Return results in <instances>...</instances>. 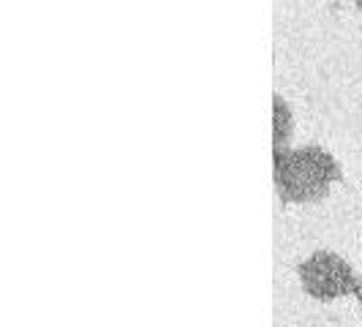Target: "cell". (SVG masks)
<instances>
[{
  "label": "cell",
  "instance_id": "4",
  "mask_svg": "<svg viewBox=\"0 0 362 327\" xmlns=\"http://www.w3.org/2000/svg\"><path fill=\"white\" fill-rule=\"evenodd\" d=\"M354 294H357V300H360V306H362V278H360V284H357V289H354Z\"/></svg>",
  "mask_w": 362,
  "mask_h": 327
},
{
  "label": "cell",
  "instance_id": "3",
  "mask_svg": "<svg viewBox=\"0 0 362 327\" xmlns=\"http://www.w3.org/2000/svg\"><path fill=\"white\" fill-rule=\"evenodd\" d=\"M291 109L281 96H272V145L275 150H286L291 137Z\"/></svg>",
  "mask_w": 362,
  "mask_h": 327
},
{
  "label": "cell",
  "instance_id": "2",
  "mask_svg": "<svg viewBox=\"0 0 362 327\" xmlns=\"http://www.w3.org/2000/svg\"><path fill=\"white\" fill-rule=\"evenodd\" d=\"M300 281L310 297L316 300H335L349 292L357 289L360 278L354 268L346 262L344 256L335 251H316L300 265Z\"/></svg>",
  "mask_w": 362,
  "mask_h": 327
},
{
  "label": "cell",
  "instance_id": "1",
  "mask_svg": "<svg viewBox=\"0 0 362 327\" xmlns=\"http://www.w3.org/2000/svg\"><path fill=\"white\" fill-rule=\"evenodd\" d=\"M338 178H341V166L322 147L310 145L297 150H275V185L281 200H322Z\"/></svg>",
  "mask_w": 362,
  "mask_h": 327
},
{
  "label": "cell",
  "instance_id": "5",
  "mask_svg": "<svg viewBox=\"0 0 362 327\" xmlns=\"http://www.w3.org/2000/svg\"><path fill=\"white\" fill-rule=\"evenodd\" d=\"M357 8H362V0H357Z\"/></svg>",
  "mask_w": 362,
  "mask_h": 327
}]
</instances>
